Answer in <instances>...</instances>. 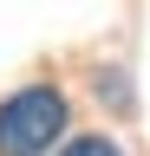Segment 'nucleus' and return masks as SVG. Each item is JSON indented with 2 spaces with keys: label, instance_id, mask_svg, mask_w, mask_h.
<instances>
[{
  "label": "nucleus",
  "instance_id": "f257e3e1",
  "mask_svg": "<svg viewBox=\"0 0 150 156\" xmlns=\"http://www.w3.org/2000/svg\"><path fill=\"white\" fill-rule=\"evenodd\" d=\"M72 104L59 85H20L13 98H0V156H46L52 143H65Z\"/></svg>",
  "mask_w": 150,
  "mask_h": 156
},
{
  "label": "nucleus",
  "instance_id": "f03ea898",
  "mask_svg": "<svg viewBox=\"0 0 150 156\" xmlns=\"http://www.w3.org/2000/svg\"><path fill=\"white\" fill-rule=\"evenodd\" d=\"M59 156H124V150L111 143V136H98V130H91V136H65V143H59Z\"/></svg>",
  "mask_w": 150,
  "mask_h": 156
}]
</instances>
